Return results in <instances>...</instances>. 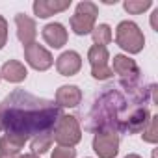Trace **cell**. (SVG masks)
Here are the masks:
<instances>
[{
    "mask_svg": "<svg viewBox=\"0 0 158 158\" xmlns=\"http://www.w3.org/2000/svg\"><path fill=\"white\" fill-rule=\"evenodd\" d=\"M2 128L8 136L28 141L41 134H52L61 108L48 99L35 97L24 89H13L0 104Z\"/></svg>",
    "mask_w": 158,
    "mask_h": 158,
    "instance_id": "obj_1",
    "label": "cell"
},
{
    "mask_svg": "<svg viewBox=\"0 0 158 158\" xmlns=\"http://www.w3.org/2000/svg\"><path fill=\"white\" fill-rule=\"evenodd\" d=\"M123 89L115 86L104 88L93 101L89 115H88V130L91 132H102V130H112V132H123V125L127 117L136 110L138 106H143L147 95L156 88L149 86V89L136 86H127L121 84Z\"/></svg>",
    "mask_w": 158,
    "mask_h": 158,
    "instance_id": "obj_2",
    "label": "cell"
},
{
    "mask_svg": "<svg viewBox=\"0 0 158 158\" xmlns=\"http://www.w3.org/2000/svg\"><path fill=\"white\" fill-rule=\"evenodd\" d=\"M115 43L128 54H138L145 47V37L139 26L132 21H121L115 28Z\"/></svg>",
    "mask_w": 158,
    "mask_h": 158,
    "instance_id": "obj_3",
    "label": "cell"
},
{
    "mask_svg": "<svg viewBox=\"0 0 158 158\" xmlns=\"http://www.w3.org/2000/svg\"><path fill=\"white\" fill-rule=\"evenodd\" d=\"M52 139L58 143V147H74L82 139V128L80 123L74 115H65L58 119L54 130H52Z\"/></svg>",
    "mask_w": 158,
    "mask_h": 158,
    "instance_id": "obj_4",
    "label": "cell"
},
{
    "mask_svg": "<svg viewBox=\"0 0 158 158\" xmlns=\"http://www.w3.org/2000/svg\"><path fill=\"white\" fill-rule=\"evenodd\" d=\"M99 15V8L97 4L89 2V0H84L76 6L74 15L71 17V28L76 35H88L93 32L95 28V21Z\"/></svg>",
    "mask_w": 158,
    "mask_h": 158,
    "instance_id": "obj_5",
    "label": "cell"
},
{
    "mask_svg": "<svg viewBox=\"0 0 158 158\" xmlns=\"http://www.w3.org/2000/svg\"><path fill=\"white\" fill-rule=\"evenodd\" d=\"M88 60H89V65H91V76L95 78V80H108V78L114 76L112 69L108 67L110 54H108L106 47L93 45L88 50Z\"/></svg>",
    "mask_w": 158,
    "mask_h": 158,
    "instance_id": "obj_6",
    "label": "cell"
},
{
    "mask_svg": "<svg viewBox=\"0 0 158 158\" xmlns=\"http://www.w3.org/2000/svg\"><path fill=\"white\" fill-rule=\"evenodd\" d=\"M112 73L119 74L121 76V84H127V86H136L138 80H139V67L138 63L125 56V54H115L114 60H112Z\"/></svg>",
    "mask_w": 158,
    "mask_h": 158,
    "instance_id": "obj_7",
    "label": "cell"
},
{
    "mask_svg": "<svg viewBox=\"0 0 158 158\" xmlns=\"http://www.w3.org/2000/svg\"><path fill=\"white\" fill-rule=\"evenodd\" d=\"M93 151L99 158H115L119 152V134L102 130L93 136Z\"/></svg>",
    "mask_w": 158,
    "mask_h": 158,
    "instance_id": "obj_8",
    "label": "cell"
},
{
    "mask_svg": "<svg viewBox=\"0 0 158 158\" xmlns=\"http://www.w3.org/2000/svg\"><path fill=\"white\" fill-rule=\"evenodd\" d=\"M24 60H26V63H28L32 69H35V71H47V69H50L52 63H54L52 54H50L43 45H39V43H35V41L24 47Z\"/></svg>",
    "mask_w": 158,
    "mask_h": 158,
    "instance_id": "obj_9",
    "label": "cell"
},
{
    "mask_svg": "<svg viewBox=\"0 0 158 158\" xmlns=\"http://www.w3.org/2000/svg\"><path fill=\"white\" fill-rule=\"evenodd\" d=\"M56 69L61 76H74L82 69V56L76 50H65L56 60Z\"/></svg>",
    "mask_w": 158,
    "mask_h": 158,
    "instance_id": "obj_10",
    "label": "cell"
},
{
    "mask_svg": "<svg viewBox=\"0 0 158 158\" xmlns=\"http://www.w3.org/2000/svg\"><path fill=\"white\" fill-rule=\"evenodd\" d=\"M15 26H17V37L24 47L34 43V39L37 35V26H35V21L32 17H28L24 13H17L15 15Z\"/></svg>",
    "mask_w": 158,
    "mask_h": 158,
    "instance_id": "obj_11",
    "label": "cell"
},
{
    "mask_svg": "<svg viewBox=\"0 0 158 158\" xmlns=\"http://www.w3.org/2000/svg\"><path fill=\"white\" fill-rule=\"evenodd\" d=\"M71 0H35L34 2V13L39 19H48L50 15L61 13L69 10Z\"/></svg>",
    "mask_w": 158,
    "mask_h": 158,
    "instance_id": "obj_12",
    "label": "cell"
},
{
    "mask_svg": "<svg viewBox=\"0 0 158 158\" xmlns=\"http://www.w3.org/2000/svg\"><path fill=\"white\" fill-rule=\"evenodd\" d=\"M43 39H45V43H47L48 47H52V48H61V47L67 43L69 35H67V30H65V26H63L61 23H48V24L43 28Z\"/></svg>",
    "mask_w": 158,
    "mask_h": 158,
    "instance_id": "obj_13",
    "label": "cell"
},
{
    "mask_svg": "<svg viewBox=\"0 0 158 158\" xmlns=\"http://www.w3.org/2000/svg\"><path fill=\"white\" fill-rule=\"evenodd\" d=\"M151 119V114L145 106H138L136 110H132V114L127 117L125 125H123V132H128V134H138V132H143V128L147 127Z\"/></svg>",
    "mask_w": 158,
    "mask_h": 158,
    "instance_id": "obj_14",
    "label": "cell"
},
{
    "mask_svg": "<svg viewBox=\"0 0 158 158\" xmlns=\"http://www.w3.org/2000/svg\"><path fill=\"white\" fill-rule=\"evenodd\" d=\"M60 108H76L82 102V91L78 86H61L56 91V101Z\"/></svg>",
    "mask_w": 158,
    "mask_h": 158,
    "instance_id": "obj_15",
    "label": "cell"
},
{
    "mask_svg": "<svg viewBox=\"0 0 158 158\" xmlns=\"http://www.w3.org/2000/svg\"><path fill=\"white\" fill-rule=\"evenodd\" d=\"M0 76L4 78V80L11 82V84H21L26 80L28 76V71L24 67V63L17 61V60H10L2 65V69H0Z\"/></svg>",
    "mask_w": 158,
    "mask_h": 158,
    "instance_id": "obj_16",
    "label": "cell"
},
{
    "mask_svg": "<svg viewBox=\"0 0 158 158\" xmlns=\"http://www.w3.org/2000/svg\"><path fill=\"white\" fill-rule=\"evenodd\" d=\"M91 37H93V43H95V45L106 47V45L112 43V39H114V35H112V28H110L108 24H99V26L93 28Z\"/></svg>",
    "mask_w": 158,
    "mask_h": 158,
    "instance_id": "obj_17",
    "label": "cell"
},
{
    "mask_svg": "<svg viewBox=\"0 0 158 158\" xmlns=\"http://www.w3.org/2000/svg\"><path fill=\"white\" fill-rule=\"evenodd\" d=\"M52 134H41V136H35L32 138V143H30V149H32V154H45L50 147H52Z\"/></svg>",
    "mask_w": 158,
    "mask_h": 158,
    "instance_id": "obj_18",
    "label": "cell"
},
{
    "mask_svg": "<svg viewBox=\"0 0 158 158\" xmlns=\"http://www.w3.org/2000/svg\"><path fill=\"white\" fill-rule=\"evenodd\" d=\"M24 139H21V138H15V136H8V134H4L2 138H0V152H19L23 147H24Z\"/></svg>",
    "mask_w": 158,
    "mask_h": 158,
    "instance_id": "obj_19",
    "label": "cell"
},
{
    "mask_svg": "<svg viewBox=\"0 0 158 158\" xmlns=\"http://www.w3.org/2000/svg\"><path fill=\"white\" fill-rule=\"evenodd\" d=\"M151 6H152L151 0H125V2H123L125 11L130 13V15H139V13L147 11Z\"/></svg>",
    "mask_w": 158,
    "mask_h": 158,
    "instance_id": "obj_20",
    "label": "cell"
},
{
    "mask_svg": "<svg viewBox=\"0 0 158 158\" xmlns=\"http://www.w3.org/2000/svg\"><path fill=\"white\" fill-rule=\"evenodd\" d=\"M141 138H143V141H147V143H156V141H158V115H151L147 127L143 128Z\"/></svg>",
    "mask_w": 158,
    "mask_h": 158,
    "instance_id": "obj_21",
    "label": "cell"
},
{
    "mask_svg": "<svg viewBox=\"0 0 158 158\" xmlns=\"http://www.w3.org/2000/svg\"><path fill=\"white\" fill-rule=\"evenodd\" d=\"M76 156V149L73 147H56L50 154V158H74Z\"/></svg>",
    "mask_w": 158,
    "mask_h": 158,
    "instance_id": "obj_22",
    "label": "cell"
},
{
    "mask_svg": "<svg viewBox=\"0 0 158 158\" xmlns=\"http://www.w3.org/2000/svg\"><path fill=\"white\" fill-rule=\"evenodd\" d=\"M8 43V21L0 15V50Z\"/></svg>",
    "mask_w": 158,
    "mask_h": 158,
    "instance_id": "obj_23",
    "label": "cell"
},
{
    "mask_svg": "<svg viewBox=\"0 0 158 158\" xmlns=\"http://www.w3.org/2000/svg\"><path fill=\"white\" fill-rule=\"evenodd\" d=\"M151 26H152L154 32H158V10H154L152 15H151Z\"/></svg>",
    "mask_w": 158,
    "mask_h": 158,
    "instance_id": "obj_24",
    "label": "cell"
},
{
    "mask_svg": "<svg viewBox=\"0 0 158 158\" xmlns=\"http://www.w3.org/2000/svg\"><path fill=\"white\" fill-rule=\"evenodd\" d=\"M0 158H21L19 152H0Z\"/></svg>",
    "mask_w": 158,
    "mask_h": 158,
    "instance_id": "obj_25",
    "label": "cell"
},
{
    "mask_svg": "<svg viewBox=\"0 0 158 158\" xmlns=\"http://www.w3.org/2000/svg\"><path fill=\"white\" fill-rule=\"evenodd\" d=\"M125 158H141V156H139V154H136V152H130V154H127Z\"/></svg>",
    "mask_w": 158,
    "mask_h": 158,
    "instance_id": "obj_26",
    "label": "cell"
},
{
    "mask_svg": "<svg viewBox=\"0 0 158 158\" xmlns=\"http://www.w3.org/2000/svg\"><path fill=\"white\" fill-rule=\"evenodd\" d=\"M21 158H39V156H37V154H32V152H30V154H24V156H21Z\"/></svg>",
    "mask_w": 158,
    "mask_h": 158,
    "instance_id": "obj_27",
    "label": "cell"
},
{
    "mask_svg": "<svg viewBox=\"0 0 158 158\" xmlns=\"http://www.w3.org/2000/svg\"><path fill=\"white\" fill-rule=\"evenodd\" d=\"M0 130H4V128H2V117H0Z\"/></svg>",
    "mask_w": 158,
    "mask_h": 158,
    "instance_id": "obj_28",
    "label": "cell"
},
{
    "mask_svg": "<svg viewBox=\"0 0 158 158\" xmlns=\"http://www.w3.org/2000/svg\"><path fill=\"white\" fill-rule=\"evenodd\" d=\"M0 78H2V76H0Z\"/></svg>",
    "mask_w": 158,
    "mask_h": 158,
    "instance_id": "obj_29",
    "label": "cell"
}]
</instances>
